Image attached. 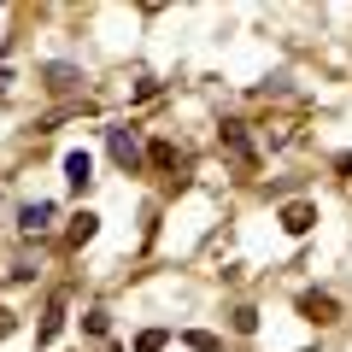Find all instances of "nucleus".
<instances>
[{
  "mask_svg": "<svg viewBox=\"0 0 352 352\" xmlns=\"http://www.w3.org/2000/svg\"><path fill=\"white\" fill-rule=\"evenodd\" d=\"M106 153H112V164L118 170H135L147 153H141V141H135V129H106Z\"/></svg>",
  "mask_w": 352,
  "mask_h": 352,
  "instance_id": "obj_1",
  "label": "nucleus"
},
{
  "mask_svg": "<svg viewBox=\"0 0 352 352\" xmlns=\"http://www.w3.org/2000/svg\"><path fill=\"white\" fill-rule=\"evenodd\" d=\"M223 153L241 164V170H258V153H252V141H247V124H241V118H229V124H223Z\"/></svg>",
  "mask_w": 352,
  "mask_h": 352,
  "instance_id": "obj_2",
  "label": "nucleus"
},
{
  "mask_svg": "<svg viewBox=\"0 0 352 352\" xmlns=\"http://www.w3.org/2000/svg\"><path fill=\"white\" fill-rule=\"evenodd\" d=\"M311 223H317V206L311 200H288V206H282V229H288V235H305Z\"/></svg>",
  "mask_w": 352,
  "mask_h": 352,
  "instance_id": "obj_3",
  "label": "nucleus"
},
{
  "mask_svg": "<svg viewBox=\"0 0 352 352\" xmlns=\"http://www.w3.org/2000/svg\"><path fill=\"white\" fill-rule=\"evenodd\" d=\"M300 311L311 317V323H335V317H340V300H335V294H305Z\"/></svg>",
  "mask_w": 352,
  "mask_h": 352,
  "instance_id": "obj_4",
  "label": "nucleus"
},
{
  "mask_svg": "<svg viewBox=\"0 0 352 352\" xmlns=\"http://www.w3.org/2000/svg\"><path fill=\"white\" fill-rule=\"evenodd\" d=\"M47 223H53V206L47 200H36V206L18 212V229H24V235H47Z\"/></svg>",
  "mask_w": 352,
  "mask_h": 352,
  "instance_id": "obj_5",
  "label": "nucleus"
},
{
  "mask_svg": "<svg viewBox=\"0 0 352 352\" xmlns=\"http://www.w3.org/2000/svg\"><path fill=\"white\" fill-rule=\"evenodd\" d=\"M65 182H71V188H88V182H94V159H88V153H65Z\"/></svg>",
  "mask_w": 352,
  "mask_h": 352,
  "instance_id": "obj_6",
  "label": "nucleus"
},
{
  "mask_svg": "<svg viewBox=\"0 0 352 352\" xmlns=\"http://www.w3.org/2000/svg\"><path fill=\"white\" fill-rule=\"evenodd\" d=\"M59 329H65V294H53V300H47V317H41V329H36V340L47 346V340L59 335Z\"/></svg>",
  "mask_w": 352,
  "mask_h": 352,
  "instance_id": "obj_7",
  "label": "nucleus"
},
{
  "mask_svg": "<svg viewBox=\"0 0 352 352\" xmlns=\"http://www.w3.org/2000/svg\"><path fill=\"white\" fill-rule=\"evenodd\" d=\"M147 164H153V170H176V164H182L176 141H153V147H147Z\"/></svg>",
  "mask_w": 352,
  "mask_h": 352,
  "instance_id": "obj_8",
  "label": "nucleus"
},
{
  "mask_svg": "<svg viewBox=\"0 0 352 352\" xmlns=\"http://www.w3.org/2000/svg\"><path fill=\"white\" fill-rule=\"evenodd\" d=\"M94 229H100V217H94V212H76V217H71V235H65V241H71V247H82V241H94Z\"/></svg>",
  "mask_w": 352,
  "mask_h": 352,
  "instance_id": "obj_9",
  "label": "nucleus"
},
{
  "mask_svg": "<svg viewBox=\"0 0 352 352\" xmlns=\"http://www.w3.org/2000/svg\"><path fill=\"white\" fill-rule=\"evenodd\" d=\"M47 88H53V94L76 88V65H47Z\"/></svg>",
  "mask_w": 352,
  "mask_h": 352,
  "instance_id": "obj_10",
  "label": "nucleus"
},
{
  "mask_svg": "<svg viewBox=\"0 0 352 352\" xmlns=\"http://www.w3.org/2000/svg\"><path fill=\"white\" fill-rule=\"evenodd\" d=\"M182 340H188L194 352H217V346H223V340H217V335H206V329H188V335H182Z\"/></svg>",
  "mask_w": 352,
  "mask_h": 352,
  "instance_id": "obj_11",
  "label": "nucleus"
},
{
  "mask_svg": "<svg viewBox=\"0 0 352 352\" xmlns=\"http://www.w3.org/2000/svg\"><path fill=\"white\" fill-rule=\"evenodd\" d=\"M164 340H170V335H164V329H147V335L135 340V352H164Z\"/></svg>",
  "mask_w": 352,
  "mask_h": 352,
  "instance_id": "obj_12",
  "label": "nucleus"
},
{
  "mask_svg": "<svg viewBox=\"0 0 352 352\" xmlns=\"http://www.w3.org/2000/svg\"><path fill=\"white\" fill-rule=\"evenodd\" d=\"M82 329H88V335H106V329H112V317H106V311H100V305H94V311H88V317H82Z\"/></svg>",
  "mask_w": 352,
  "mask_h": 352,
  "instance_id": "obj_13",
  "label": "nucleus"
},
{
  "mask_svg": "<svg viewBox=\"0 0 352 352\" xmlns=\"http://www.w3.org/2000/svg\"><path fill=\"white\" fill-rule=\"evenodd\" d=\"M235 329H241V335H252V329H258V311H252V305H235Z\"/></svg>",
  "mask_w": 352,
  "mask_h": 352,
  "instance_id": "obj_14",
  "label": "nucleus"
},
{
  "mask_svg": "<svg viewBox=\"0 0 352 352\" xmlns=\"http://www.w3.org/2000/svg\"><path fill=\"white\" fill-rule=\"evenodd\" d=\"M12 329H18V317H12V311H6V305H0V340L12 335Z\"/></svg>",
  "mask_w": 352,
  "mask_h": 352,
  "instance_id": "obj_15",
  "label": "nucleus"
},
{
  "mask_svg": "<svg viewBox=\"0 0 352 352\" xmlns=\"http://www.w3.org/2000/svg\"><path fill=\"white\" fill-rule=\"evenodd\" d=\"M112 352H124V346H112Z\"/></svg>",
  "mask_w": 352,
  "mask_h": 352,
  "instance_id": "obj_16",
  "label": "nucleus"
}]
</instances>
